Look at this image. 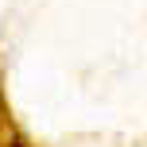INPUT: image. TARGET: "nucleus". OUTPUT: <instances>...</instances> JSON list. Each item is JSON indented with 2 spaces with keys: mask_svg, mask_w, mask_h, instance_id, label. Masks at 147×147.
I'll return each instance as SVG.
<instances>
[{
  "mask_svg": "<svg viewBox=\"0 0 147 147\" xmlns=\"http://www.w3.org/2000/svg\"><path fill=\"white\" fill-rule=\"evenodd\" d=\"M12 147H27V143H12Z\"/></svg>",
  "mask_w": 147,
  "mask_h": 147,
  "instance_id": "f257e3e1",
  "label": "nucleus"
}]
</instances>
